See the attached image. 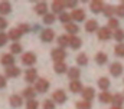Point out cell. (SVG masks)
<instances>
[{
    "label": "cell",
    "instance_id": "6da1fadb",
    "mask_svg": "<svg viewBox=\"0 0 124 109\" xmlns=\"http://www.w3.org/2000/svg\"><path fill=\"white\" fill-rule=\"evenodd\" d=\"M35 89H36V92H39V93H45L48 89H49V82L46 81V79H43V78H39L36 83H35V86H33Z\"/></svg>",
    "mask_w": 124,
    "mask_h": 109
},
{
    "label": "cell",
    "instance_id": "7a4b0ae2",
    "mask_svg": "<svg viewBox=\"0 0 124 109\" xmlns=\"http://www.w3.org/2000/svg\"><path fill=\"white\" fill-rule=\"evenodd\" d=\"M124 72V66L121 63H118V62H113L111 63V66H110V73L113 75V76H116V78H118V76H121Z\"/></svg>",
    "mask_w": 124,
    "mask_h": 109
},
{
    "label": "cell",
    "instance_id": "3957f363",
    "mask_svg": "<svg viewBox=\"0 0 124 109\" xmlns=\"http://www.w3.org/2000/svg\"><path fill=\"white\" fill-rule=\"evenodd\" d=\"M22 63L26 66H33L36 63V54L33 52H26L22 54Z\"/></svg>",
    "mask_w": 124,
    "mask_h": 109
},
{
    "label": "cell",
    "instance_id": "277c9868",
    "mask_svg": "<svg viewBox=\"0 0 124 109\" xmlns=\"http://www.w3.org/2000/svg\"><path fill=\"white\" fill-rule=\"evenodd\" d=\"M25 81L28 83H36L38 81V70L35 68H29L25 72Z\"/></svg>",
    "mask_w": 124,
    "mask_h": 109
},
{
    "label": "cell",
    "instance_id": "5b68a950",
    "mask_svg": "<svg viewBox=\"0 0 124 109\" xmlns=\"http://www.w3.org/2000/svg\"><path fill=\"white\" fill-rule=\"evenodd\" d=\"M55 39V32L52 29H43L40 32V40L45 42V43H49Z\"/></svg>",
    "mask_w": 124,
    "mask_h": 109
},
{
    "label": "cell",
    "instance_id": "8992f818",
    "mask_svg": "<svg viewBox=\"0 0 124 109\" xmlns=\"http://www.w3.org/2000/svg\"><path fill=\"white\" fill-rule=\"evenodd\" d=\"M51 56H52V59H54L55 63H56V62H63V59L66 57V52H65L62 48H56V49L52 50Z\"/></svg>",
    "mask_w": 124,
    "mask_h": 109
},
{
    "label": "cell",
    "instance_id": "52a82bcc",
    "mask_svg": "<svg viewBox=\"0 0 124 109\" xmlns=\"http://www.w3.org/2000/svg\"><path fill=\"white\" fill-rule=\"evenodd\" d=\"M90 7H91V12H93V13L98 14V13H102V12H104L105 4H104L101 0H94V1L90 3Z\"/></svg>",
    "mask_w": 124,
    "mask_h": 109
},
{
    "label": "cell",
    "instance_id": "ba28073f",
    "mask_svg": "<svg viewBox=\"0 0 124 109\" xmlns=\"http://www.w3.org/2000/svg\"><path fill=\"white\" fill-rule=\"evenodd\" d=\"M97 34H98V39H100V40H108V39H111V37H113L111 30H110L107 26L100 27V30L97 32Z\"/></svg>",
    "mask_w": 124,
    "mask_h": 109
},
{
    "label": "cell",
    "instance_id": "9c48e42d",
    "mask_svg": "<svg viewBox=\"0 0 124 109\" xmlns=\"http://www.w3.org/2000/svg\"><path fill=\"white\" fill-rule=\"evenodd\" d=\"M81 93H82V101H88V102H91L94 98H95V89L91 88V86L84 88V90H82Z\"/></svg>",
    "mask_w": 124,
    "mask_h": 109
},
{
    "label": "cell",
    "instance_id": "30bf717a",
    "mask_svg": "<svg viewBox=\"0 0 124 109\" xmlns=\"http://www.w3.org/2000/svg\"><path fill=\"white\" fill-rule=\"evenodd\" d=\"M52 101L55 102V103H65L66 102V93L63 92V90H55L54 93H52Z\"/></svg>",
    "mask_w": 124,
    "mask_h": 109
},
{
    "label": "cell",
    "instance_id": "8fae6325",
    "mask_svg": "<svg viewBox=\"0 0 124 109\" xmlns=\"http://www.w3.org/2000/svg\"><path fill=\"white\" fill-rule=\"evenodd\" d=\"M0 62H1L3 66H6V68H12V66H15V56H13L12 53H4L3 56H1Z\"/></svg>",
    "mask_w": 124,
    "mask_h": 109
},
{
    "label": "cell",
    "instance_id": "7c38bea8",
    "mask_svg": "<svg viewBox=\"0 0 124 109\" xmlns=\"http://www.w3.org/2000/svg\"><path fill=\"white\" fill-rule=\"evenodd\" d=\"M71 17H72V20H75V22H82V20L87 19V14H85V12H84L82 9H75V10H72Z\"/></svg>",
    "mask_w": 124,
    "mask_h": 109
},
{
    "label": "cell",
    "instance_id": "4fadbf2b",
    "mask_svg": "<svg viewBox=\"0 0 124 109\" xmlns=\"http://www.w3.org/2000/svg\"><path fill=\"white\" fill-rule=\"evenodd\" d=\"M85 30H87L88 33L98 32V30H100V27H98V23H97V20H94V19H90V20H87V22H85Z\"/></svg>",
    "mask_w": 124,
    "mask_h": 109
},
{
    "label": "cell",
    "instance_id": "5bb4252c",
    "mask_svg": "<svg viewBox=\"0 0 124 109\" xmlns=\"http://www.w3.org/2000/svg\"><path fill=\"white\" fill-rule=\"evenodd\" d=\"M51 7H52V12H54V13L62 14V13H63V9H65V3L61 1V0H55V1H52Z\"/></svg>",
    "mask_w": 124,
    "mask_h": 109
},
{
    "label": "cell",
    "instance_id": "9a60e30c",
    "mask_svg": "<svg viewBox=\"0 0 124 109\" xmlns=\"http://www.w3.org/2000/svg\"><path fill=\"white\" fill-rule=\"evenodd\" d=\"M36 89L35 88H32V86H28V88H25L23 89V92H22V96L23 98H26L28 101H31V99H35V96H36Z\"/></svg>",
    "mask_w": 124,
    "mask_h": 109
},
{
    "label": "cell",
    "instance_id": "2e32d148",
    "mask_svg": "<svg viewBox=\"0 0 124 109\" xmlns=\"http://www.w3.org/2000/svg\"><path fill=\"white\" fill-rule=\"evenodd\" d=\"M69 90L72 93H79V92L84 90V86H82V83L79 81H71V83H69Z\"/></svg>",
    "mask_w": 124,
    "mask_h": 109
},
{
    "label": "cell",
    "instance_id": "e0dca14e",
    "mask_svg": "<svg viewBox=\"0 0 124 109\" xmlns=\"http://www.w3.org/2000/svg\"><path fill=\"white\" fill-rule=\"evenodd\" d=\"M35 12H36L38 14H40V16H46V14H48V4H46L45 1L38 3V4L35 6Z\"/></svg>",
    "mask_w": 124,
    "mask_h": 109
},
{
    "label": "cell",
    "instance_id": "ac0fdd59",
    "mask_svg": "<svg viewBox=\"0 0 124 109\" xmlns=\"http://www.w3.org/2000/svg\"><path fill=\"white\" fill-rule=\"evenodd\" d=\"M69 46H71L74 50H78V49L82 46V40H81L78 36H69Z\"/></svg>",
    "mask_w": 124,
    "mask_h": 109
},
{
    "label": "cell",
    "instance_id": "d6986e66",
    "mask_svg": "<svg viewBox=\"0 0 124 109\" xmlns=\"http://www.w3.org/2000/svg\"><path fill=\"white\" fill-rule=\"evenodd\" d=\"M20 73H22V70H20V68H17V66L6 68V76H7V78H17Z\"/></svg>",
    "mask_w": 124,
    "mask_h": 109
},
{
    "label": "cell",
    "instance_id": "ffe728a7",
    "mask_svg": "<svg viewBox=\"0 0 124 109\" xmlns=\"http://www.w3.org/2000/svg\"><path fill=\"white\" fill-rule=\"evenodd\" d=\"M9 102H10V105L13 108H19L23 103V96H20V95H12L10 99H9Z\"/></svg>",
    "mask_w": 124,
    "mask_h": 109
},
{
    "label": "cell",
    "instance_id": "44dd1931",
    "mask_svg": "<svg viewBox=\"0 0 124 109\" xmlns=\"http://www.w3.org/2000/svg\"><path fill=\"white\" fill-rule=\"evenodd\" d=\"M54 70L56 72V73H59V75H62V73H68V66H66V63L65 62H56V63H54Z\"/></svg>",
    "mask_w": 124,
    "mask_h": 109
},
{
    "label": "cell",
    "instance_id": "7402d4cb",
    "mask_svg": "<svg viewBox=\"0 0 124 109\" xmlns=\"http://www.w3.org/2000/svg\"><path fill=\"white\" fill-rule=\"evenodd\" d=\"M22 32H20V29L19 27H13L12 30H9V39H12L15 43H16V40H19L20 37H22Z\"/></svg>",
    "mask_w": 124,
    "mask_h": 109
},
{
    "label": "cell",
    "instance_id": "603a6c76",
    "mask_svg": "<svg viewBox=\"0 0 124 109\" xmlns=\"http://www.w3.org/2000/svg\"><path fill=\"white\" fill-rule=\"evenodd\" d=\"M113 96L114 95L108 93V90H107V92H101L98 95V99H100L101 103H113Z\"/></svg>",
    "mask_w": 124,
    "mask_h": 109
},
{
    "label": "cell",
    "instance_id": "cb8c5ba5",
    "mask_svg": "<svg viewBox=\"0 0 124 109\" xmlns=\"http://www.w3.org/2000/svg\"><path fill=\"white\" fill-rule=\"evenodd\" d=\"M12 12V4L9 1H0V16H6Z\"/></svg>",
    "mask_w": 124,
    "mask_h": 109
},
{
    "label": "cell",
    "instance_id": "d4e9b609",
    "mask_svg": "<svg viewBox=\"0 0 124 109\" xmlns=\"http://www.w3.org/2000/svg\"><path fill=\"white\" fill-rule=\"evenodd\" d=\"M65 30L71 34V36H77V33L79 32V27L77 23H74V22H71V23H68V25H65Z\"/></svg>",
    "mask_w": 124,
    "mask_h": 109
},
{
    "label": "cell",
    "instance_id": "484cf974",
    "mask_svg": "<svg viewBox=\"0 0 124 109\" xmlns=\"http://www.w3.org/2000/svg\"><path fill=\"white\" fill-rule=\"evenodd\" d=\"M116 12H117V7L116 6H111V4H108V6H105V9H104V16L107 17V19H111L114 14H116Z\"/></svg>",
    "mask_w": 124,
    "mask_h": 109
},
{
    "label": "cell",
    "instance_id": "4316f807",
    "mask_svg": "<svg viewBox=\"0 0 124 109\" xmlns=\"http://www.w3.org/2000/svg\"><path fill=\"white\" fill-rule=\"evenodd\" d=\"M79 75H81V70H79L78 68H69V70H68V78H69L71 81H78Z\"/></svg>",
    "mask_w": 124,
    "mask_h": 109
},
{
    "label": "cell",
    "instance_id": "83f0119b",
    "mask_svg": "<svg viewBox=\"0 0 124 109\" xmlns=\"http://www.w3.org/2000/svg\"><path fill=\"white\" fill-rule=\"evenodd\" d=\"M110 81H108V78H100L98 79V88L102 90V92H107L108 90V88H110Z\"/></svg>",
    "mask_w": 124,
    "mask_h": 109
},
{
    "label": "cell",
    "instance_id": "f1b7e54d",
    "mask_svg": "<svg viewBox=\"0 0 124 109\" xmlns=\"http://www.w3.org/2000/svg\"><path fill=\"white\" fill-rule=\"evenodd\" d=\"M107 60H108V57H107V54L104 53V52H98V53L95 54V62H97V65L102 66V65L107 63Z\"/></svg>",
    "mask_w": 124,
    "mask_h": 109
},
{
    "label": "cell",
    "instance_id": "f546056e",
    "mask_svg": "<svg viewBox=\"0 0 124 109\" xmlns=\"http://www.w3.org/2000/svg\"><path fill=\"white\" fill-rule=\"evenodd\" d=\"M58 45H59V48H66V46H69V36H65V34H61V36H58Z\"/></svg>",
    "mask_w": 124,
    "mask_h": 109
},
{
    "label": "cell",
    "instance_id": "4dcf8cb0",
    "mask_svg": "<svg viewBox=\"0 0 124 109\" xmlns=\"http://www.w3.org/2000/svg\"><path fill=\"white\" fill-rule=\"evenodd\" d=\"M107 27L110 29V30H117V29H120V23H118V19H114V17H111V19H108V25Z\"/></svg>",
    "mask_w": 124,
    "mask_h": 109
},
{
    "label": "cell",
    "instance_id": "1f68e13d",
    "mask_svg": "<svg viewBox=\"0 0 124 109\" xmlns=\"http://www.w3.org/2000/svg\"><path fill=\"white\" fill-rule=\"evenodd\" d=\"M77 63H78L79 66H87V65H88V56L85 53H79L77 56Z\"/></svg>",
    "mask_w": 124,
    "mask_h": 109
},
{
    "label": "cell",
    "instance_id": "d6a6232c",
    "mask_svg": "<svg viewBox=\"0 0 124 109\" xmlns=\"http://www.w3.org/2000/svg\"><path fill=\"white\" fill-rule=\"evenodd\" d=\"M124 102V95L123 93H116L114 96H113V103H114V106H121Z\"/></svg>",
    "mask_w": 124,
    "mask_h": 109
},
{
    "label": "cell",
    "instance_id": "836d02e7",
    "mask_svg": "<svg viewBox=\"0 0 124 109\" xmlns=\"http://www.w3.org/2000/svg\"><path fill=\"white\" fill-rule=\"evenodd\" d=\"M113 37H114L118 43H123V40H124V30H123V29H117V30L113 33Z\"/></svg>",
    "mask_w": 124,
    "mask_h": 109
},
{
    "label": "cell",
    "instance_id": "e575fe53",
    "mask_svg": "<svg viewBox=\"0 0 124 109\" xmlns=\"http://www.w3.org/2000/svg\"><path fill=\"white\" fill-rule=\"evenodd\" d=\"M75 108L77 109H91L93 105H91V102H88V101H79V102H77Z\"/></svg>",
    "mask_w": 124,
    "mask_h": 109
},
{
    "label": "cell",
    "instance_id": "d590c367",
    "mask_svg": "<svg viewBox=\"0 0 124 109\" xmlns=\"http://www.w3.org/2000/svg\"><path fill=\"white\" fill-rule=\"evenodd\" d=\"M114 53H116V56L124 57V43H117V45H116V48H114Z\"/></svg>",
    "mask_w": 124,
    "mask_h": 109
},
{
    "label": "cell",
    "instance_id": "8d00e7d4",
    "mask_svg": "<svg viewBox=\"0 0 124 109\" xmlns=\"http://www.w3.org/2000/svg\"><path fill=\"white\" fill-rule=\"evenodd\" d=\"M59 20H61V23H65V25L71 23V20H72V17H71V13H66V12H63L62 14H59Z\"/></svg>",
    "mask_w": 124,
    "mask_h": 109
},
{
    "label": "cell",
    "instance_id": "74e56055",
    "mask_svg": "<svg viewBox=\"0 0 124 109\" xmlns=\"http://www.w3.org/2000/svg\"><path fill=\"white\" fill-rule=\"evenodd\" d=\"M55 19H56V17H55L54 13H48L46 16H43V23H45V25H52V23L55 22Z\"/></svg>",
    "mask_w": 124,
    "mask_h": 109
},
{
    "label": "cell",
    "instance_id": "f35d334b",
    "mask_svg": "<svg viewBox=\"0 0 124 109\" xmlns=\"http://www.w3.org/2000/svg\"><path fill=\"white\" fill-rule=\"evenodd\" d=\"M10 52H12V54L13 53H22V45H20V43H17V42H16V43H13V45H12V46H10Z\"/></svg>",
    "mask_w": 124,
    "mask_h": 109
},
{
    "label": "cell",
    "instance_id": "ab89813d",
    "mask_svg": "<svg viewBox=\"0 0 124 109\" xmlns=\"http://www.w3.org/2000/svg\"><path fill=\"white\" fill-rule=\"evenodd\" d=\"M38 108H39V103H38L36 99H31V101L26 102V109H38Z\"/></svg>",
    "mask_w": 124,
    "mask_h": 109
},
{
    "label": "cell",
    "instance_id": "60d3db41",
    "mask_svg": "<svg viewBox=\"0 0 124 109\" xmlns=\"http://www.w3.org/2000/svg\"><path fill=\"white\" fill-rule=\"evenodd\" d=\"M7 40H9V34L0 32V48H3V46L7 43Z\"/></svg>",
    "mask_w": 124,
    "mask_h": 109
},
{
    "label": "cell",
    "instance_id": "b9f144b4",
    "mask_svg": "<svg viewBox=\"0 0 124 109\" xmlns=\"http://www.w3.org/2000/svg\"><path fill=\"white\" fill-rule=\"evenodd\" d=\"M43 109H55V102L51 99H46L43 102Z\"/></svg>",
    "mask_w": 124,
    "mask_h": 109
},
{
    "label": "cell",
    "instance_id": "7bdbcfd3",
    "mask_svg": "<svg viewBox=\"0 0 124 109\" xmlns=\"http://www.w3.org/2000/svg\"><path fill=\"white\" fill-rule=\"evenodd\" d=\"M63 3H65V7H69V9H74V7H77V4H78L77 0H65ZM74 10H75V9H74Z\"/></svg>",
    "mask_w": 124,
    "mask_h": 109
},
{
    "label": "cell",
    "instance_id": "ee69618b",
    "mask_svg": "<svg viewBox=\"0 0 124 109\" xmlns=\"http://www.w3.org/2000/svg\"><path fill=\"white\" fill-rule=\"evenodd\" d=\"M116 14L118 16V17H124V4L121 3L120 6H117V12H116Z\"/></svg>",
    "mask_w": 124,
    "mask_h": 109
},
{
    "label": "cell",
    "instance_id": "f6af8a7d",
    "mask_svg": "<svg viewBox=\"0 0 124 109\" xmlns=\"http://www.w3.org/2000/svg\"><path fill=\"white\" fill-rule=\"evenodd\" d=\"M19 29H20V32H22V33H29V32H31V26H29V25H26V23H22V25L19 26Z\"/></svg>",
    "mask_w": 124,
    "mask_h": 109
},
{
    "label": "cell",
    "instance_id": "bcb514c9",
    "mask_svg": "<svg viewBox=\"0 0 124 109\" xmlns=\"http://www.w3.org/2000/svg\"><path fill=\"white\" fill-rule=\"evenodd\" d=\"M6 27H7V20L3 16H0V30H4Z\"/></svg>",
    "mask_w": 124,
    "mask_h": 109
},
{
    "label": "cell",
    "instance_id": "7dc6e473",
    "mask_svg": "<svg viewBox=\"0 0 124 109\" xmlns=\"http://www.w3.org/2000/svg\"><path fill=\"white\" fill-rule=\"evenodd\" d=\"M6 85H7L6 78H4L3 75H0V89H4V88H6Z\"/></svg>",
    "mask_w": 124,
    "mask_h": 109
},
{
    "label": "cell",
    "instance_id": "c3c4849f",
    "mask_svg": "<svg viewBox=\"0 0 124 109\" xmlns=\"http://www.w3.org/2000/svg\"><path fill=\"white\" fill-rule=\"evenodd\" d=\"M110 109H123V108H121V106H114V105H113Z\"/></svg>",
    "mask_w": 124,
    "mask_h": 109
},
{
    "label": "cell",
    "instance_id": "681fc988",
    "mask_svg": "<svg viewBox=\"0 0 124 109\" xmlns=\"http://www.w3.org/2000/svg\"><path fill=\"white\" fill-rule=\"evenodd\" d=\"M123 95H124V93H123Z\"/></svg>",
    "mask_w": 124,
    "mask_h": 109
}]
</instances>
